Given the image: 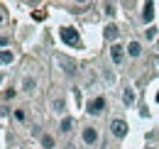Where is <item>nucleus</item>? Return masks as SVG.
I'll use <instances>...</instances> for the list:
<instances>
[{
  "label": "nucleus",
  "mask_w": 159,
  "mask_h": 149,
  "mask_svg": "<svg viewBox=\"0 0 159 149\" xmlns=\"http://www.w3.org/2000/svg\"><path fill=\"white\" fill-rule=\"evenodd\" d=\"M59 37L64 44H71V47H81V37L74 27H61L59 29Z\"/></svg>",
  "instance_id": "nucleus-1"
},
{
  "label": "nucleus",
  "mask_w": 159,
  "mask_h": 149,
  "mask_svg": "<svg viewBox=\"0 0 159 149\" xmlns=\"http://www.w3.org/2000/svg\"><path fill=\"white\" fill-rule=\"evenodd\" d=\"M105 105H108V100H105L103 95H96V98H91V100H88L86 112H88V115H93V117H98L100 112L105 110Z\"/></svg>",
  "instance_id": "nucleus-2"
},
{
  "label": "nucleus",
  "mask_w": 159,
  "mask_h": 149,
  "mask_svg": "<svg viewBox=\"0 0 159 149\" xmlns=\"http://www.w3.org/2000/svg\"><path fill=\"white\" fill-rule=\"evenodd\" d=\"M127 122L125 120H120V117H115V120H110V134L115 137V139H125L127 137Z\"/></svg>",
  "instance_id": "nucleus-3"
},
{
  "label": "nucleus",
  "mask_w": 159,
  "mask_h": 149,
  "mask_svg": "<svg viewBox=\"0 0 159 149\" xmlns=\"http://www.w3.org/2000/svg\"><path fill=\"white\" fill-rule=\"evenodd\" d=\"M81 139H83V144H88V147H93V144H98V130L96 127H83L81 130Z\"/></svg>",
  "instance_id": "nucleus-4"
},
{
  "label": "nucleus",
  "mask_w": 159,
  "mask_h": 149,
  "mask_svg": "<svg viewBox=\"0 0 159 149\" xmlns=\"http://www.w3.org/2000/svg\"><path fill=\"white\" fill-rule=\"evenodd\" d=\"M125 54H127V52H125V47H120V44H110V59H113V64H122V61H125Z\"/></svg>",
  "instance_id": "nucleus-5"
},
{
  "label": "nucleus",
  "mask_w": 159,
  "mask_h": 149,
  "mask_svg": "<svg viewBox=\"0 0 159 149\" xmlns=\"http://www.w3.org/2000/svg\"><path fill=\"white\" fill-rule=\"evenodd\" d=\"M125 52H127V56H132V59H137V56L142 54V44H139L137 39H132V42H127V47H125Z\"/></svg>",
  "instance_id": "nucleus-6"
},
{
  "label": "nucleus",
  "mask_w": 159,
  "mask_h": 149,
  "mask_svg": "<svg viewBox=\"0 0 159 149\" xmlns=\"http://www.w3.org/2000/svg\"><path fill=\"white\" fill-rule=\"evenodd\" d=\"M34 88H37V78H34V76H25V78H22V91H25V93H32Z\"/></svg>",
  "instance_id": "nucleus-7"
},
{
  "label": "nucleus",
  "mask_w": 159,
  "mask_h": 149,
  "mask_svg": "<svg viewBox=\"0 0 159 149\" xmlns=\"http://www.w3.org/2000/svg\"><path fill=\"white\" fill-rule=\"evenodd\" d=\"M152 17H154V2H147L142 7V22L147 25V22H152Z\"/></svg>",
  "instance_id": "nucleus-8"
},
{
  "label": "nucleus",
  "mask_w": 159,
  "mask_h": 149,
  "mask_svg": "<svg viewBox=\"0 0 159 149\" xmlns=\"http://www.w3.org/2000/svg\"><path fill=\"white\" fill-rule=\"evenodd\" d=\"M122 103H125V108H132L135 105V88H125L122 91Z\"/></svg>",
  "instance_id": "nucleus-9"
},
{
  "label": "nucleus",
  "mask_w": 159,
  "mask_h": 149,
  "mask_svg": "<svg viewBox=\"0 0 159 149\" xmlns=\"http://www.w3.org/2000/svg\"><path fill=\"white\" fill-rule=\"evenodd\" d=\"M118 34H120V29L115 27V25H108V27H105V39H108V42H113V44H115Z\"/></svg>",
  "instance_id": "nucleus-10"
},
{
  "label": "nucleus",
  "mask_w": 159,
  "mask_h": 149,
  "mask_svg": "<svg viewBox=\"0 0 159 149\" xmlns=\"http://www.w3.org/2000/svg\"><path fill=\"white\" fill-rule=\"evenodd\" d=\"M71 127H74V120H71V117H61V122H59V132L61 134H69Z\"/></svg>",
  "instance_id": "nucleus-11"
},
{
  "label": "nucleus",
  "mask_w": 159,
  "mask_h": 149,
  "mask_svg": "<svg viewBox=\"0 0 159 149\" xmlns=\"http://www.w3.org/2000/svg\"><path fill=\"white\" fill-rule=\"evenodd\" d=\"M39 142L44 149H54V144H57V139L52 137V134H39Z\"/></svg>",
  "instance_id": "nucleus-12"
},
{
  "label": "nucleus",
  "mask_w": 159,
  "mask_h": 149,
  "mask_svg": "<svg viewBox=\"0 0 159 149\" xmlns=\"http://www.w3.org/2000/svg\"><path fill=\"white\" fill-rule=\"evenodd\" d=\"M52 110L54 112H64L66 110V100H64V98H54V100H52Z\"/></svg>",
  "instance_id": "nucleus-13"
},
{
  "label": "nucleus",
  "mask_w": 159,
  "mask_h": 149,
  "mask_svg": "<svg viewBox=\"0 0 159 149\" xmlns=\"http://www.w3.org/2000/svg\"><path fill=\"white\" fill-rule=\"evenodd\" d=\"M12 61H15V54H12V52H7V49L0 52V64H12Z\"/></svg>",
  "instance_id": "nucleus-14"
},
{
  "label": "nucleus",
  "mask_w": 159,
  "mask_h": 149,
  "mask_svg": "<svg viewBox=\"0 0 159 149\" xmlns=\"http://www.w3.org/2000/svg\"><path fill=\"white\" fill-rule=\"evenodd\" d=\"M154 34H157V27H149L147 29V39H154Z\"/></svg>",
  "instance_id": "nucleus-15"
},
{
  "label": "nucleus",
  "mask_w": 159,
  "mask_h": 149,
  "mask_svg": "<svg viewBox=\"0 0 159 149\" xmlns=\"http://www.w3.org/2000/svg\"><path fill=\"white\" fill-rule=\"evenodd\" d=\"M105 12H108V15H115V5H113V2H110V5H105Z\"/></svg>",
  "instance_id": "nucleus-16"
},
{
  "label": "nucleus",
  "mask_w": 159,
  "mask_h": 149,
  "mask_svg": "<svg viewBox=\"0 0 159 149\" xmlns=\"http://www.w3.org/2000/svg\"><path fill=\"white\" fill-rule=\"evenodd\" d=\"M10 44V37H0V47H7Z\"/></svg>",
  "instance_id": "nucleus-17"
},
{
  "label": "nucleus",
  "mask_w": 159,
  "mask_h": 149,
  "mask_svg": "<svg viewBox=\"0 0 159 149\" xmlns=\"http://www.w3.org/2000/svg\"><path fill=\"white\" fill-rule=\"evenodd\" d=\"M15 117H17V120H25V110H15Z\"/></svg>",
  "instance_id": "nucleus-18"
},
{
  "label": "nucleus",
  "mask_w": 159,
  "mask_h": 149,
  "mask_svg": "<svg viewBox=\"0 0 159 149\" xmlns=\"http://www.w3.org/2000/svg\"><path fill=\"white\" fill-rule=\"evenodd\" d=\"M2 78H5V76H2V71H0V83H2Z\"/></svg>",
  "instance_id": "nucleus-19"
},
{
  "label": "nucleus",
  "mask_w": 159,
  "mask_h": 149,
  "mask_svg": "<svg viewBox=\"0 0 159 149\" xmlns=\"http://www.w3.org/2000/svg\"><path fill=\"white\" fill-rule=\"evenodd\" d=\"M2 20H5V15H2V12H0V22H2Z\"/></svg>",
  "instance_id": "nucleus-20"
},
{
  "label": "nucleus",
  "mask_w": 159,
  "mask_h": 149,
  "mask_svg": "<svg viewBox=\"0 0 159 149\" xmlns=\"http://www.w3.org/2000/svg\"><path fill=\"white\" fill-rule=\"evenodd\" d=\"M144 149H157V147H144Z\"/></svg>",
  "instance_id": "nucleus-21"
}]
</instances>
